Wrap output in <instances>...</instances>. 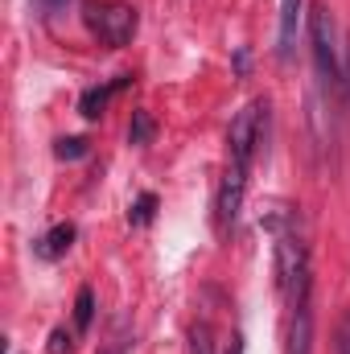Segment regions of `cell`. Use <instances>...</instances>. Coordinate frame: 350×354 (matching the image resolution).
Returning a JSON list of instances; mask_svg holds the SVG:
<instances>
[{
    "mask_svg": "<svg viewBox=\"0 0 350 354\" xmlns=\"http://www.w3.org/2000/svg\"><path fill=\"white\" fill-rule=\"evenodd\" d=\"M276 284L284 292V301H301L313 292V280H309V248L301 239V231L288 223V227H276Z\"/></svg>",
    "mask_w": 350,
    "mask_h": 354,
    "instance_id": "obj_2",
    "label": "cell"
},
{
    "mask_svg": "<svg viewBox=\"0 0 350 354\" xmlns=\"http://www.w3.org/2000/svg\"><path fill=\"white\" fill-rule=\"evenodd\" d=\"M83 21H87L91 37L99 46H107V50H124L136 37V25H140L136 8L132 4H120V0H95V4H87L83 8Z\"/></svg>",
    "mask_w": 350,
    "mask_h": 354,
    "instance_id": "obj_3",
    "label": "cell"
},
{
    "mask_svg": "<svg viewBox=\"0 0 350 354\" xmlns=\"http://www.w3.org/2000/svg\"><path fill=\"white\" fill-rule=\"evenodd\" d=\"M248 174H252V169H243V165H227V174H223V185H219V194H214V227H219V235H227V231L235 227L239 210H243Z\"/></svg>",
    "mask_w": 350,
    "mask_h": 354,
    "instance_id": "obj_4",
    "label": "cell"
},
{
    "mask_svg": "<svg viewBox=\"0 0 350 354\" xmlns=\"http://www.w3.org/2000/svg\"><path fill=\"white\" fill-rule=\"evenodd\" d=\"M309 41H313V62H317V75L326 79V87L347 91V62H342V37H338V21L326 4H313L309 12Z\"/></svg>",
    "mask_w": 350,
    "mask_h": 354,
    "instance_id": "obj_1",
    "label": "cell"
},
{
    "mask_svg": "<svg viewBox=\"0 0 350 354\" xmlns=\"http://www.w3.org/2000/svg\"><path fill=\"white\" fill-rule=\"evenodd\" d=\"M334 354H350V317L338 322V338H334Z\"/></svg>",
    "mask_w": 350,
    "mask_h": 354,
    "instance_id": "obj_15",
    "label": "cell"
},
{
    "mask_svg": "<svg viewBox=\"0 0 350 354\" xmlns=\"http://www.w3.org/2000/svg\"><path fill=\"white\" fill-rule=\"evenodd\" d=\"M71 243H75V227H71V223H58V227H50V231L33 243V252H37V260H62V256L71 252Z\"/></svg>",
    "mask_w": 350,
    "mask_h": 354,
    "instance_id": "obj_8",
    "label": "cell"
},
{
    "mask_svg": "<svg viewBox=\"0 0 350 354\" xmlns=\"http://www.w3.org/2000/svg\"><path fill=\"white\" fill-rule=\"evenodd\" d=\"M54 157H58V161H83V157H87V140H83V136H62V140L54 145Z\"/></svg>",
    "mask_w": 350,
    "mask_h": 354,
    "instance_id": "obj_13",
    "label": "cell"
},
{
    "mask_svg": "<svg viewBox=\"0 0 350 354\" xmlns=\"http://www.w3.org/2000/svg\"><path fill=\"white\" fill-rule=\"evenodd\" d=\"M284 354H313V305L309 297L288 305V346Z\"/></svg>",
    "mask_w": 350,
    "mask_h": 354,
    "instance_id": "obj_5",
    "label": "cell"
},
{
    "mask_svg": "<svg viewBox=\"0 0 350 354\" xmlns=\"http://www.w3.org/2000/svg\"><path fill=\"white\" fill-rule=\"evenodd\" d=\"M91 322H95V292L91 288H79V297H75V330L87 334Z\"/></svg>",
    "mask_w": 350,
    "mask_h": 354,
    "instance_id": "obj_9",
    "label": "cell"
},
{
    "mask_svg": "<svg viewBox=\"0 0 350 354\" xmlns=\"http://www.w3.org/2000/svg\"><path fill=\"white\" fill-rule=\"evenodd\" d=\"M227 354H243V334H235V338H231V346H227Z\"/></svg>",
    "mask_w": 350,
    "mask_h": 354,
    "instance_id": "obj_16",
    "label": "cell"
},
{
    "mask_svg": "<svg viewBox=\"0 0 350 354\" xmlns=\"http://www.w3.org/2000/svg\"><path fill=\"white\" fill-rule=\"evenodd\" d=\"M71 351H75L71 334H66V330H54V334H50V354H71Z\"/></svg>",
    "mask_w": 350,
    "mask_h": 354,
    "instance_id": "obj_14",
    "label": "cell"
},
{
    "mask_svg": "<svg viewBox=\"0 0 350 354\" xmlns=\"http://www.w3.org/2000/svg\"><path fill=\"white\" fill-rule=\"evenodd\" d=\"M301 8L305 0H280V29H276V58L293 62L297 37H301Z\"/></svg>",
    "mask_w": 350,
    "mask_h": 354,
    "instance_id": "obj_6",
    "label": "cell"
},
{
    "mask_svg": "<svg viewBox=\"0 0 350 354\" xmlns=\"http://www.w3.org/2000/svg\"><path fill=\"white\" fill-rule=\"evenodd\" d=\"M153 214H157V194H140V198L132 202V210H128L132 227H149V223H153Z\"/></svg>",
    "mask_w": 350,
    "mask_h": 354,
    "instance_id": "obj_10",
    "label": "cell"
},
{
    "mask_svg": "<svg viewBox=\"0 0 350 354\" xmlns=\"http://www.w3.org/2000/svg\"><path fill=\"white\" fill-rule=\"evenodd\" d=\"M128 83H132V75H120V79H111V83H103V87L83 91V99H79V115H83V120H99V115L107 111V103L128 87Z\"/></svg>",
    "mask_w": 350,
    "mask_h": 354,
    "instance_id": "obj_7",
    "label": "cell"
},
{
    "mask_svg": "<svg viewBox=\"0 0 350 354\" xmlns=\"http://www.w3.org/2000/svg\"><path fill=\"white\" fill-rule=\"evenodd\" d=\"M149 140H153V115H149V111H132L128 145H149Z\"/></svg>",
    "mask_w": 350,
    "mask_h": 354,
    "instance_id": "obj_12",
    "label": "cell"
},
{
    "mask_svg": "<svg viewBox=\"0 0 350 354\" xmlns=\"http://www.w3.org/2000/svg\"><path fill=\"white\" fill-rule=\"evenodd\" d=\"M190 354H214L210 322H194V326H190Z\"/></svg>",
    "mask_w": 350,
    "mask_h": 354,
    "instance_id": "obj_11",
    "label": "cell"
}]
</instances>
